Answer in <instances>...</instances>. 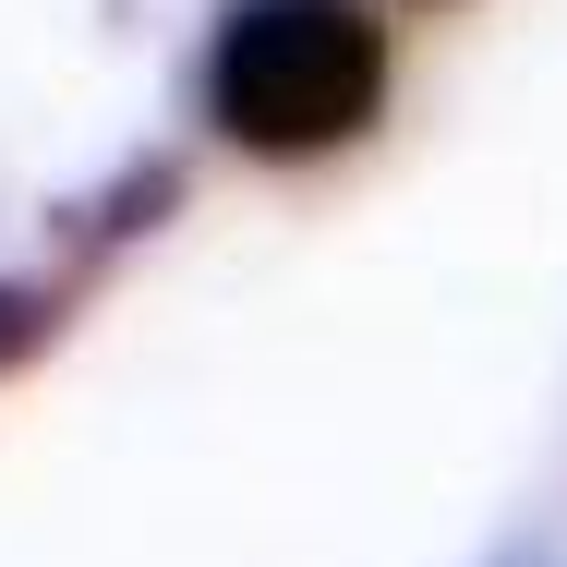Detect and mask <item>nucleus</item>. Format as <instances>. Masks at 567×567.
I'll list each match as a JSON object with an SVG mask.
<instances>
[{"mask_svg": "<svg viewBox=\"0 0 567 567\" xmlns=\"http://www.w3.org/2000/svg\"><path fill=\"white\" fill-rule=\"evenodd\" d=\"M229 110H241V133H278V145L350 133L374 110V37H362V12L350 0H266V12H241Z\"/></svg>", "mask_w": 567, "mask_h": 567, "instance_id": "obj_1", "label": "nucleus"}]
</instances>
